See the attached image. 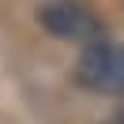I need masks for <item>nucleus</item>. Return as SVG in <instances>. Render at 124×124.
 <instances>
[{"label": "nucleus", "instance_id": "obj_1", "mask_svg": "<svg viewBox=\"0 0 124 124\" xmlns=\"http://www.w3.org/2000/svg\"><path fill=\"white\" fill-rule=\"evenodd\" d=\"M75 83L94 94H109V98H124V45L101 38L83 45L75 60Z\"/></svg>", "mask_w": 124, "mask_h": 124}, {"label": "nucleus", "instance_id": "obj_2", "mask_svg": "<svg viewBox=\"0 0 124 124\" xmlns=\"http://www.w3.org/2000/svg\"><path fill=\"white\" fill-rule=\"evenodd\" d=\"M38 23L41 30H49L60 41H79V45H90V41L105 38V23L94 8H86L83 0H53V4H41L38 8Z\"/></svg>", "mask_w": 124, "mask_h": 124}, {"label": "nucleus", "instance_id": "obj_3", "mask_svg": "<svg viewBox=\"0 0 124 124\" xmlns=\"http://www.w3.org/2000/svg\"><path fill=\"white\" fill-rule=\"evenodd\" d=\"M113 124H124V120H113Z\"/></svg>", "mask_w": 124, "mask_h": 124}]
</instances>
